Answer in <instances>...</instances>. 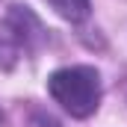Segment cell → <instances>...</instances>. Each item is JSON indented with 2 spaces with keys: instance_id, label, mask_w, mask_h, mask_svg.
Listing matches in <instances>:
<instances>
[{
  "instance_id": "6da1fadb",
  "label": "cell",
  "mask_w": 127,
  "mask_h": 127,
  "mask_svg": "<svg viewBox=\"0 0 127 127\" xmlns=\"http://www.w3.org/2000/svg\"><path fill=\"white\" fill-rule=\"evenodd\" d=\"M47 89L56 103H62L74 118L92 115L100 103V77L95 68L77 65V68H62L47 80Z\"/></svg>"
},
{
  "instance_id": "7a4b0ae2",
  "label": "cell",
  "mask_w": 127,
  "mask_h": 127,
  "mask_svg": "<svg viewBox=\"0 0 127 127\" xmlns=\"http://www.w3.org/2000/svg\"><path fill=\"white\" fill-rule=\"evenodd\" d=\"M47 3L68 21H83L89 15V0H47Z\"/></svg>"
},
{
  "instance_id": "3957f363",
  "label": "cell",
  "mask_w": 127,
  "mask_h": 127,
  "mask_svg": "<svg viewBox=\"0 0 127 127\" xmlns=\"http://www.w3.org/2000/svg\"><path fill=\"white\" fill-rule=\"evenodd\" d=\"M0 127H6V115H3V109H0Z\"/></svg>"
}]
</instances>
